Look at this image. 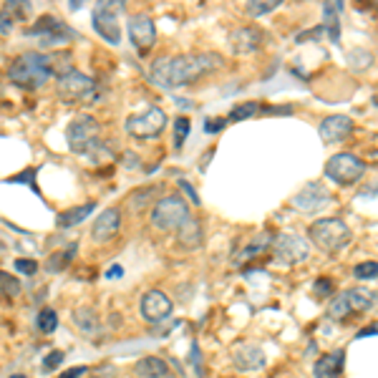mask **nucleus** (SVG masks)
I'll return each instance as SVG.
<instances>
[{
  "label": "nucleus",
  "instance_id": "obj_1",
  "mask_svg": "<svg viewBox=\"0 0 378 378\" xmlns=\"http://www.w3.org/2000/svg\"><path fill=\"white\" fill-rule=\"evenodd\" d=\"M71 53L68 50H56V53H40V50H28L13 58L8 66V81L18 89L36 91L48 81L53 73L58 78L71 73Z\"/></svg>",
  "mask_w": 378,
  "mask_h": 378
},
{
  "label": "nucleus",
  "instance_id": "obj_2",
  "mask_svg": "<svg viewBox=\"0 0 378 378\" xmlns=\"http://www.w3.org/2000/svg\"><path fill=\"white\" fill-rule=\"evenodd\" d=\"M222 66L220 53H184V56H161L151 63V81L159 89H179L195 84L197 78L217 71Z\"/></svg>",
  "mask_w": 378,
  "mask_h": 378
},
{
  "label": "nucleus",
  "instance_id": "obj_3",
  "mask_svg": "<svg viewBox=\"0 0 378 378\" xmlns=\"http://www.w3.org/2000/svg\"><path fill=\"white\" fill-rule=\"evenodd\" d=\"M99 122L89 114H78L66 129V139H68V149L73 154H91L96 156V151H106L104 144L99 141Z\"/></svg>",
  "mask_w": 378,
  "mask_h": 378
},
{
  "label": "nucleus",
  "instance_id": "obj_4",
  "mask_svg": "<svg viewBox=\"0 0 378 378\" xmlns=\"http://www.w3.org/2000/svg\"><path fill=\"white\" fill-rule=\"evenodd\" d=\"M376 306V293L366 288H353L340 293L338 298H333L328 306V318H333L335 323H348L350 318L363 315Z\"/></svg>",
  "mask_w": 378,
  "mask_h": 378
},
{
  "label": "nucleus",
  "instance_id": "obj_5",
  "mask_svg": "<svg viewBox=\"0 0 378 378\" xmlns=\"http://www.w3.org/2000/svg\"><path fill=\"white\" fill-rule=\"evenodd\" d=\"M310 239L323 252H340L350 242V230L343 220L338 217H323L310 225Z\"/></svg>",
  "mask_w": 378,
  "mask_h": 378
},
{
  "label": "nucleus",
  "instance_id": "obj_6",
  "mask_svg": "<svg viewBox=\"0 0 378 378\" xmlns=\"http://www.w3.org/2000/svg\"><path fill=\"white\" fill-rule=\"evenodd\" d=\"M26 36L38 40L40 48H53V45H61V43H68V40L81 38L76 31L68 28L66 23L56 16H40L31 28H26Z\"/></svg>",
  "mask_w": 378,
  "mask_h": 378
},
{
  "label": "nucleus",
  "instance_id": "obj_7",
  "mask_svg": "<svg viewBox=\"0 0 378 378\" xmlns=\"http://www.w3.org/2000/svg\"><path fill=\"white\" fill-rule=\"evenodd\" d=\"M187 220H189V207H187V202L177 195L161 197L154 205V210H151V222H154V227L161 230V232L179 230Z\"/></svg>",
  "mask_w": 378,
  "mask_h": 378
},
{
  "label": "nucleus",
  "instance_id": "obj_8",
  "mask_svg": "<svg viewBox=\"0 0 378 378\" xmlns=\"http://www.w3.org/2000/svg\"><path fill=\"white\" fill-rule=\"evenodd\" d=\"M363 174H366V161L353 154H335L325 164V177L340 187H353Z\"/></svg>",
  "mask_w": 378,
  "mask_h": 378
},
{
  "label": "nucleus",
  "instance_id": "obj_9",
  "mask_svg": "<svg viewBox=\"0 0 378 378\" xmlns=\"http://www.w3.org/2000/svg\"><path fill=\"white\" fill-rule=\"evenodd\" d=\"M167 129V114L159 106H149L144 114L126 119V134L134 139H156Z\"/></svg>",
  "mask_w": 378,
  "mask_h": 378
},
{
  "label": "nucleus",
  "instance_id": "obj_10",
  "mask_svg": "<svg viewBox=\"0 0 378 378\" xmlns=\"http://www.w3.org/2000/svg\"><path fill=\"white\" fill-rule=\"evenodd\" d=\"M124 11V3H112L104 0L94 11V31L106 40V43L117 45L122 40V31H119V13Z\"/></svg>",
  "mask_w": 378,
  "mask_h": 378
},
{
  "label": "nucleus",
  "instance_id": "obj_11",
  "mask_svg": "<svg viewBox=\"0 0 378 378\" xmlns=\"http://www.w3.org/2000/svg\"><path fill=\"white\" fill-rule=\"evenodd\" d=\"M273 250L278 262H283V265H298V262L308 260V255H310V245L306 242V237L293 232L278 234L273 239Z\"/></svg>",
  "mask_w": 378,
  "mask_h": 378
},
{
  "label": "nucleus",
  "instance_id": "obj_12",
  "mask_svg": "<svg viewBox=\"0 0 378 378\" xmlns=\"http://www.w3.org/2000/svg\"><path fill=\"white\" fill-rule=\"evenodd\" d=\"M94 81H91L86 73L71 71L66 76L58 78L56 84V94L63 104H76V101H86L91 94H94Z\"/></svg>",
  "mask_w": 378,
  "mask_h": 378
},
{
  "label": "nucleus",
  "instance_id": "obj_13",
  "mask_svg": "<svg viewBox=\"0 0 378 378\" xmlns=\"http://www.w3.org/2000/svg\"><path fill=\"white\" fill-rule=\"evenodd\" d=\"M330 200H333V197H330L328 189L323 187V184L313 182V184H306V187L293 197V207L306 212V215H313V212L325 210V207L330 205Z\"/></svg>",
  "mask_w": 378,
  "mask_h": 378
},
{
  "label": "nucleus",
  "instance_id": "obj_14",
  "mask_svg": "<svg viewBox=\"0 0 378 378\" xmlns=\"http://www.w3.org/2000/svg\"><path fill=\"white\" fill-rule=\"evenodd\" d=\"M126 26H129V38H131L134 48L139 50V53H146L156 43V26L149 16H144V13L131 16Z\"/></svg>",
  "mask_w": 378,
  "mask_h": 378
},
{
  "label": "nucleus",
  "instance_id": "obj_15",
  "mask_svg": "<svg viewBox=\"0 0 378 378\" xmlns=\"http://www.w3.org/2000/svg\"><path fill=\"white\" fill-rule=\"evenodd\" d=\"M318 131H320V139L325 141V144H340V141L348 139L350 131H353V122H350L348 117H343V114H333V117L323 119Z\"/></svg>",
  "mask_w": 378,
  "mask_h": 378
},
{
  "label": "nucleus",
  "instance_id": "obj_16",
  "mask_svg": "<svg viewBox=\"0 0 378 378\" xmlns=\"http://www.w3.org/2000/svg\"><path fill=\"white\" fill-rule=\"evenodd\" d=\"M232 363L239 371H262L265 368V353L255 343H237L232 348Z\"/></svg>",
  "mask_w": 378,
  "mask_h": 378
},
{
  "label": "nucleus",
  "instance_id": "obj_17",
  "mask_svg": "<svg viewBox=\"0 0 378 378\" xmlns=\"http://www.w3.org/2000/svg\"><path fill=\"white\" fill-rule=\"evenodd\" d=\"M172 313V301L167 298V293L161 290H149V293L141 298V315L149 323H159Z\"/></svg>",
  "mask_w": 378,
  "mask_h": 378
},
{
  "label": "nucleus",
  "instance_id": "obj_18",
  "mask_svg": "<svg viewBox=\"0 0 378 378\" xmlns=\"http://www.w3.org/2000/svg\"><path fill=\"white\" fill-rule=\"evenodd\" d=\"M119 227H122V212L117 207H109V210H104L96 217L94 227H91V239L101 245L106 239H112L119 232Z\"/></svg>",
  "mask_w": 378,
  "mask_h": 378
},
{
  "label": "nucleus",
  "instance_id": "obj_19",
  "mask_svg": "<svg viewBox=\"0 0 378 378\" xmlns=\"http://www.w3.org/2000/svg\"><path fill=\"white\" fill-rule=\"evenodd\" d=\"M230 45L237 56H245V53H252L262 45V31L252 28V26H242V28L232 31L230 36Z\"/></svg>",
  "mask_w": 378,
  "mask_h": 378
},
{
  "label": "nucleus",
  "instance_id": "obj_20",
  "mask_svg": "<svg viewBox=\"0 0 378 378\" xmlns=\"http://www.w3.org/2000/svg\"><path fill=\"white\" fill-rule=\"evenodd\" d=\"M343 363H345L343 350L325 353V356L318 358L315 366H313V376L315 378H343Z\"/></svg>",
  "mask_w": 378,
  "mask_h": 378
},
{
  "label": "nucleus",
  "instance_id": "obj_21",
  "mask_svg": "<svg viewBox=\"0 0 378 378\" xmlns=\"http://www.w3.org/2000/svg\"><path fill=\"white\" fill-rule=\"evenodd\" d=\"M73 323H76V328L81 330L84 335H99L101 333V320L99 315H96L94 308L84 306V308H78L76 313H73Z\"/></svg>",
  "mask_w": 378,
  "mask_h": 378
},
{
  "label": "nucleus",
  "instance_id": "obj_22",
  "mask_svg": "<svg viewBox=\"0 0 378 378\" xmlns=\"http://www.w3.org/2000/svg\"><path fill=\"white\" fill-rule=\"evenodd\" d=\"M177 242L184 247V250H197V247H202V227H200V222L189 217L187 222L177 230Z\"/></svg>",
  "mask_w": 378,
  "mask_h": 378
},
{
  "label": "nucleus",
  "instance_id": "obj_23",
  "mask_svg": "<svg viewBox=\"0 0 378 378\" xmlns=\"http://www.w3.org/2000/svg\"><path fill=\"white\" fill-rule=\"evenodd\" d=\"M134 373H136V376H146V378H164L169 373V366H167V361H161V358H156V356H144L141 361H136Z\"/></svg>",
  "mask_w": 378,
  "mask_h": 378
},
{
  "label": "nucleus",
  "instance_id": "obj_24",
  "mask_svg": "<svg viewBox=\"0 0 378 378\" xmlns=\"http://www.w3.org/2000/svg\"><path fill=\"white\" fill-rule=\"evenodd\" d=\"M91 212H94V202H86V205L81 207H71V210L61 212L56 217V225L61 230H68V227H76V225H81L86 217H89Z\"/></svg>",
  "mask_w": 378,
  "mask_h": 378
},
{
  "label": "nucleus",
  "instance_id": "obj_25",
  "mask_svg": "<svg viewBox=\"0 0 378 378\" xmlns=\"http://www.w3.org/2000/svg\"><path fill=\"white\" fill-rule=\"evenodd\" d=\"M76 252H78V242H71V245H68L63 252H56V255H50L48 260H45V273H50V275L63 273V270H66V267L73 262Z\"/></svg>",
  "mask_w": 378,
  "mask_h": 378
},
{
  "label": "nucleus",
  "instance_id": "obj_26",
  "mask_svg": "<svg viewBox=\"0 0 378 378\" xmlns=\"http://www.w3.org/2000/svg\"><path fill=\"white\" fill-rule=\"evenodd\" d=\"M343 11V3H323V28L328 31L330 40H338L340 28H338V16Z\"/></svg>",
  "mask_w": 378,
  "mask_h": 378
},
{
  "label": "nucleus",
  "instance_id": "obj_27",
  "mask_svg": "<svg viewBox=\"0 0 378 378\" xmlns=\"http://www.w3.org/2000/svg\"><path fill=\"white\" fill-rule=\"evenodd\" d=\"M161 195V187L159 184H149V187H141L136 189V192H131V197H129V207L131 210H144L146 205H156V197Z\"/></svg>",
  "mask_w": 378,
  "mask_h": 378
},
{
  "label": "nucleus",
  "instance_id": "obj_28",
  "mask_svg": "<svg viewBox=\"0 0 378 378\" xmlns=\"http://www.w3.org/2000/svg\"><path fill=\"white\" fill-rule=\"evenodd\" d=\"M18 295H21V280L16 275L6 273V270H0V298L3 301H16Z\"/></svg>",
  "mask_w": 378,
  "mask_h": 378
},
{
  "label": "nucleus",
  "instance_id": "obj_29",
  "mask_svg": "<svg viewBox=\"0 0 378 378\" xmlns=\"http://www.w3.org/2000/svg\"><path fill=\"white\" fill-rule=\"evenodd\" d=\"M280 8V0H250L245 6V11H247V16H252V18H260V16H267V13H273V11H278Z\"/></svg>",
  "mask_w": 378,
  "mask_h": 378
},
{
  "label": "nucleus",
  "instance_id": "obj_30",
  "mask_svg": "<svg viewBox=\"0 0 378 378\" xmlns=\"http://www.w3.org/2000/svg\"><path fill=\"white\" fill-rule=\"evenodd\" d=\"M36 325H38L40 333H53V330L58 328V315L53 308H43V310L38 313V318H36Z\"/></svg>",
  "mask_w": 378,
  "mask_h": 378
},
{
  "label": "nucleus",
  "instance_id": "obj_31",
  "mask_svg": "<svg viewBox=\"0 0 378 378\" xmlns=\"http://www.w3.org/2000/svg\"><path fill=\"white\" fill-rule=\"evenodd\" d=\"M257 112H260V104H255V101H247V104L234 106L232 112H230L227 122H245V119L255 117Z\"/></svg>",
  "mask_w": 378,
  "mask_h": 378
},
{
  "label": "nucleus",
  "instance_id": "obj_32",
  "mask_svg": "<svg viewBox=\"0 0 378 378\" xmlns=\"http://www.w3.org/2000/svg\"><path fill=\"white\" fill-rule=\"evenodd\" d=\"M273 234H260V239H255V242H252V245L250 247H247V250L245 252H242V255H239V257H234V262H242V260H247V257H252V255H260V252H265L267 250V247H270V245H267V242H273Z\"/></svg>",
  "mask_w": 378,
  "mask_h": 378
},
{
  "label": "nucleus",
  "instance_id": "obj_33",
  "mask_svg": "<svg viewBox=\"0 0 378 378\" xmlns=\"http://www.w3.org/2000/svg\"><path fill=\"white\" fill-rule=\"evenodd\" d=\"M187 134H189V119L187 117H179L177 124H174V149H182L184 141H187Z\"/></svg>",
  "mask_w": 378,
  "mask_h": 378
},
{
  "label": "nucleus",
  "instance_id": "obj_34",
  "mask_svg": "<svg viewBox=\"0 0 378 378\" xmlns=\"http://www.w3.org/2000/svg\"><path fill=\"white\" fill-rule=\"evenodd\" d=\"M353 275H356L358 280H373V278H378V262H373V260L361 262V265L353 267Z\"/></svg>",
  "mask_w": 378,
  "mask_h": 378
},
{
  "label": "nucleus",
  "instance_id": "obj_35",
  "mask_svg": "<svg viewBox=\"0 0 378 378\" xmlns=\"http://www.w3.org/2000/svg\"><path fill=\"white\" fill-rule=\"evenodd\" d=\"M8 184H28L33 192H38V187H36V169H26V172L16 174V177L8 179Z\"/></svg>",
  "mask_w": 378,
  "mask_h": 378
},
{
  "label": "nucleus",
  "instance_id": "obj_36",
  "mask_svg": "<svg viewBox=\"0 0 378 378\" xmlns=\"http://www.w3.org/2000/svg\"><path fill=\"white\" fill-rule=\"evenodd\" d=\"M16 270H18V273H23V275H36V273H38V262L31 260V257H18Z\"/></svg>",
  "mask_w": 378,
  "mask_h": 378
},
{
  "label": "nucleus",
  "instance_id": "obj_37",
  "mask_svg": "<svg viewBox=\"0 0 378 378\" xmlns=\"http://www.w3.org/2000/svg\"><path fill=\"white\" fill-rule=\"evenodd\" d=\"M63 363V353L61 350H50L48 356L43 358V363H40V366H43V371L48 373V371H53V368H58Z\"/></svg>",
  "mask_w": 378,
  "mask_h": 378
},
{
  "label": "nucleus",
  "instance_id": "obj_38",
  "mask_svg": "<svg viewBox=\"0 0 378 378\" xmlns=\"http://www.w3.org/2000/svg\"><path fill=\"white\" fill-rule=\"evenodd\" d=\"M225 126H227V119H207L205 131L207 134H215V131H222Z\"/></svg>",
  "mask_w": 378,
  "mask_h": 378
},
{
  "label": "nucleus",
  "instance_id": "obj_39",
  "mask_svg": "<svg viewBox=\"0 0 378 378\" xmlns=\"http://www.w3.org/2000/svg\"><path fill=\"white\" fill-rule=\"evenodd\" d=\"M313 290H315L318 298H323V295H330V290H333V288H330L328 278H320V280H315V288H313Z\"/></svg>",
  "mask_w": 378,
  "mask_h": 378
},
{
  "label": "nucleus",
  "instance_id": "obj_40",
  "mask_svg": "<svg viewBox=\"0 0 378 378\" xmlns=\"http://www.w3.org/2000/svg\"><path fill=\"white\" fill-rule=\"evenodd\" d=\"M179 187H182L184 192H187V195L192 197V202H195V205H200V195H197L195 189H192V184H189L187 179H179Z\"/></svg>",
  "mask_w": 378,
  "mask_h": 378
},
{
  "label": "nucleus",
  "instance_id": "obj_41",
  "mask_svg": "<svg viewBox=\"0 0 378 378\" xmlns=\"http://www.w3.org/2000/svg\"><path fill=\"white\" fill-rule=\"evenodd\" d=\"M86 373V366H78V368H68V371H63L58 378H81Z\"/></svg>",
  "mask_w": 378,
  "mask_h": 378
},
{
  "label": "nucleus",
  "instance_id": "obj_42",
  "mask_svg": "<svg viewBox=\"0 0 378 378\" xmlns=\"http://www.w3.org/2000/svg\"><path fill=\"white\" fill-rule=\"evenodd\" d=\"M11 31H13V21L0 13V33H11Z\"/></svg>",
  "mask_w": 378,
  "mask_h": 378
},
{
  "label": "nucleus",
  "instance_id": "obj_43",
  "mask_svg": "<svg viewBox=\"0 0 378 378\" xmlns=\"http://www.w3.org/2000/svg\"><path fill=\"white\" fill-rule=\"evenodd\" d=\"M366 335H378V323H376V325H373V328L358 330V338H366Z\"/></svg>",
  "mask_w": 378,
  "mask_h": 378
},
{
  "label": "nucleus",
  "instance_id": "obj_44",
  "mask_svg": "<svg viewBox=\"0 0 378 378\" xmlns=\"http://www.w3.org/2000/svg\"><path fill=\"white\" fill-rule=\"evenodd\" d=\"M106 278H122V267H112V270L106 273Z\"/></svg>",
  "mask_w": 378,
  "mask_h": 378
},
{
  "label": "nucleus",
  "instance_id": "obj_45",
  "mask_svg": "<svg viewBox=\"0 0 378 378\" xmlns=\"http://www.w3.org/2000/svg\"><path fill=\"white\" fill-rule=\"evenodd\" d=\"M177 104H179V106H182V109H189V106H192V104H189V101H187V99H177Z\"/></svg>",
  "mask_w": 378,
  "mask_h": 378
},
{
  "label": "nucleus",
  "instance_id": "obj_46",
  "mask_svg": "<svg viewBox=\"0 0 378 378\" xmlns=\"http://www.w3.org/2000/svg\"><path fill=\"white\" fill-rule=\"evenodd\" d=\"M11 378H26V376H21V373H18V376H11Z\"/></svg>",
  "mask_w": 378,
  "mask_h": 378
},
{
  "label": "nucleus",
  "instance_id": "obj_47",
  "mask_svg": "<svg viewBox=\"0 0 378 378\" xmlns=\"http://www.w3.org/2000/svg\"><path fill=\"white\" fill-rule=\"evenodd\" d=\"M376 156H378V154H376Z\"/></svg>",
  "mask_w": 378,
  "mask_h": 378
}]
</instances>
